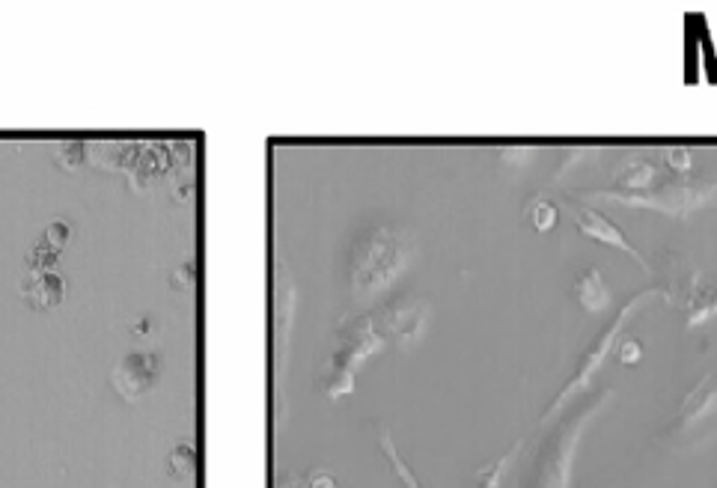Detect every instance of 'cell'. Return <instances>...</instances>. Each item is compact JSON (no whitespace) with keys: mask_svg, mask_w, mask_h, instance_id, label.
<instances>
[{"mask_svg":"<svg viewBox=\"0 0 717 488\" xmlns=\"http://www.w3.org/2000/svg\"><path fill=\"white\" fill-rule=\"evenodd\" d=\"M613 399V390H601L593 396L578 414H572L551 438V444L545 447L542 459H539V480L536 488H572V471H575V453L578 444L587 432V426L593 423L598 411Z\"/></svg>","mask_w":717,"mask_h":488,"instance_id":"7a4b0ae2","label":"cell"},{"mask_svg":"<svg viewBox=\"0 0 717 488\" xmlns=\"http://www.w3.org/2000/svg\"><path fill=\"white\" fill-rule=\"evenodd\" d=\"M664 161H667V167L676 170V173H688V170L694 167V155H691L685 146H670V149L664 152Z\"/></svg>","mask_w":717,"mask_h":488,"instance_id":"e0dca14e","label":"cell"},{"mask_svg":"<svg viewBox=\"0 0 717 488\" xmlns=\"http://www.w3.org/2000/svg\"><path fill=\"white\" fill-rule=\"evenodd\" d=\"M277 488H307L301 483V477H289V480H283Z\"/></svg>","mask_w":717,"mask_h":488,"instance_id":"603a6c76","label":"cell"},{"mask_svg":"<svg viewBox=\"0 0 717 488\" xmlns=\"http://www.w3.org/2000/svg\"><path fill=\"white\" fill-rule=\"evenodd\" d=\"M715 188L712 185H664L658 191H643V194H628V191H598V194H587L590 200H610V203H619V206H628V209H655V212H664V215H676V218H685L703 206H709L715 200Z\"/></svg>","mask_w":717,"mask_h":488,"instance_id":"277c9868","label":"cell"},{"mask_svg":"<svg viewBox=\"0 0 717 488\" xmlns=\"http://www.w3.org/2000/svg\"><path fill=\"white\" fill-rule=\"evenodd\" d=\"M658 295H667L664 289H646V292H637L619 313H616V319L601 331V337H596L593 340V346L584 352V358H581V364H578V372L572 375V381L563 387V393L551 402V408L545 411V423L548 420H554L575 396H581V393H587L590 387H593V381H596V375L601 372V366H604V361H607V355L613 352V346H616V340H619V334L625 331V325H628V319L640 310V304H646L649 298H658Z\"/></svg>","mask_w":717,"mask_h":488,"instance_id":"3957f363","label":"cell"},{"mask_svg":"<svg viewBox=\"0 0 717 488\" xmlns=\"http://www.w3.org/2000/svg\"><path fill=\"white\" fill-rule=\"evenodd\" d=\"M575 298L587 313H601L610 304V286L598 268H587L575 283Z\"/></svg>","mask_w":717,"mask_h":488,"instance_id":"8fae6325","label":"cell"},{"mask_svg":"<svg viewBox=\"0 0 717 488\" xmlns=\"http://www.w3.org/2000/svg\"><path fill=\"white\" fill-rule=\"evenodd\" d=\"M717 408V372L703 375L694 390L685 396L682 408H679V417H682V426H697L703 423L712 411Z\"/></svg>","mask_w":717,"mask_h":488,"instance_id":"ba28073f","label":"cell"},{"mask_svg":"<svg viewBox=\"0 0 717 488\" xmlns=\"http://www.w3.org/2000/svg\"><path fill=\"white\" fill-rule=\"evenodd\" d=\"M387 331H390L402 346H408V343H414V340L420 337V331H423V313H420V310H408V307L393 310L390 319H387Z\"/></svg>","mask_w":717,"mask_h":488,"instance_id":"4fadbf2b","label":"cell"},{"mask_svg":"<svg viewBox=\"0 0 717 488\" xmlns=\"http://www.w3.org/2000/svg\"><path fill=\"white\" fill-rule=\"evenodd\" d=\"M381 450L387 453V459H390V465H393V471H396V477H399V483L405 488H423L417 483V477H414V471L402 462V456L396 453V447H393V438H390V432H381Z\"/></svg>","mask_w":717,"mask_h":488,"instance_id":"9a60e30c","label":"cell"},{"mask_svg":"<svg viewBox=\"0 0 717 488\" xmlns=\"http://www.w3.org/2000/svg\"><path fill=\"white\" fill-rule=\"evenodd\" d=\"M411 250L402 233L390 227H375L366 233L352 256V286L355 295H375L393 283V277L408 262Z\"/></svg>","mask_w":717,"mask_h":488,"instance_id":"6da1fadb","label":"cell"},{"mask_svg":"<svg viewBox=\"0 0 717 488\" xmlns=\"http://www.w3.org/2000/svg\"><path fill=\"white\" fill-rule=\"evenodd\" d=\"M170 283H173V289H179V292L191 289V286H194V265H191V262H185L182 268H176V271H173V277H170Z\"/></svg>","mask_w":717,"mask_h":488,"instance_id":"44dd1931","label":"cell"},{"mask_svg":"<svg viewBox=\"0 0 717 488\" xmlns=\"http://www.w3.org/2000/svg\"><path fill=\"white\" fill-rule=\"evenodd\" d=\"M24 298L36 310H51L63 301V277L54 271H33V277L21 286Z\"/></svg>","mask_w":717,"mask_h":488,"instance_id":"9c48e42d","label":"cell"},{"mask_svg":"<svg viewBox=\"0 0 717 488\" xmlns=\"http://www.w3.org/2000/svg\"><path fill=\"white\" fill-rule=\"evenodd\" d=\"M352 387H355V375H352V369H337V378L331 381V396H346V393H352Z\"/></svg>","mask_w":717,"mask_h":488,"instance_id":"ffe728a7","label":"cell"},{"mask_svg":"<svg viewBox=\"0 0 717 488\" xmlns=\"http://www.w3.org/2000/svg\"><path fill=\"white\" fill-rule=\"evenodd\" d=\"M527 221H530V227H533L536 233H548V230H554V224H557V206L548 203L545 197H536V200L527 206Z\"/></svg>","mask_w":717,"mask_h":488,"instance_id":"5bb4252c","label":"cell"},{"mask_svg":"<svg viewBox=\"0 0 717 488\" xmlns=\"http://www.w3.org/2000/svg\"><path fill=\"white\" fill-rule=\"evenodd\" d=\"M307 488H337V483H334L328 474H316V477L307 483Z\"/></svg>","mask_w":717,"mask_h":488,"instance_id":"7402d4cb","label":"cell"},{"mask_svg":"<svg viewBox=\"0 0 717 488\" xmlns=\"http://www.w3.org/2000/svg\"><path fill=\"white\" fill-rule=\"evenodd\" d=\"M518 453H521V441H515V444H512L497 462H491L488 468H479L477 474H474V486L471 488H503V480H506L509 468L515 465Z\"/></svg>","mask_w":717,"mask_h":488,"instance_id":"7c38bea8","label":"cell"},{"mask_svg":"<svg viewBox=\"0 0 717 488\" xmlns=\"http://www.w3.org/2000/svg\"><path fill=\"white\" fill-rule=\"evenodd\" d=\"M194 465H197V450H194V444L179 441V444L170 450V474H173V477H188V474H194Z\"/></svg>","mask_w":717,"mask_h":488,"instance_id":"2e32d148","label":"cell"},{"mask_svg":"<svg viewBox=\"0 0 717 488\" xmlns=\"http://www.w3.org/2000/svg\"><path fill=\"white\" fill-rule=\"evenodd\" d=\"M572 218H575V227L581 230V236H587V239H593V242L598 244H607V247H616V250H622L625 256H631L640 268H649V262L640 256V250L628 242L625 233H622L610 218H604L598 209L575 206V203H572Z\"/></svg>","mask_w":717,"mask_h":488,"instance_id":"5b68a950","label":"cell"},{"mask_svg":"<svg viewBox=\"0 0 717 488\" xmlns=\"http://www.w3.org/2000/svg\"><path fill=\"white\" fill-rule=\"evenodd\" d=\"M613 352H616L619 364L625 366L640 364V358H643V346H640V340H616Z\"/></svg>","mask_w":717,"mask_h":488,"instance_id":"ac0fdd59","label":"cell"},{"mask_svg":"<svg viewBox=\"0 0 717 488\" xmlns=\"http://www.w3.org/2000/svg\"><path fill=\"white\" fill-rule=\"evenodd\" d=\"M613 182L622 185L628 194H643V191H652V185L658 182V167L646 158H625L613 170Z\"/></svg>","mask_w":717,"mask_h":488,"instance_id":"30bf717a","label":"cell"},{"mask_svg":"<svg viewBox=\"0 0 717 488\" xmlns=\"http://www.w3.org/2000/svg\"><path fill=\"white\" fill-rule=\"evenodd\" d=\"M69 239V224L66 221H54L48 230H45V247L51 250V253H57L63 244Z\"/></svg>","mask_w":717,"mask_h":488,"instance_id":"d6986e66","label":"cell"},{"mask_svg":"<svg viewBox=\"0 0 717 488\" xmlns=\"http://www.w3.org/2000/svg\"><path fill=\"white\" fill-rule=\"evenodd\" d=\"M158 375V358L155 355H143V352H134L114 369V387L125 402H134L140 399L152 381Z\"/></svg>","mask_w":717,"mask_h":488,"instance_id":"8992f818","label":"cell"},{"mask_svg":"<svg viewBox=\"0 0 717 488\" xmlns=\"http://www.w3.org/2000/svg\"><path fill=\"white\" fill-rule=\"evenodd\" d=\"M679 304L685 307V319H688V328H697V325H706L712 316H717V289L712 286H703L700 277H688V283L679 289Z\"/></svg>","mask_w":717,"mask_h":488,"instance_id":"52a82bcc","label":"cell"}]
</instances>
